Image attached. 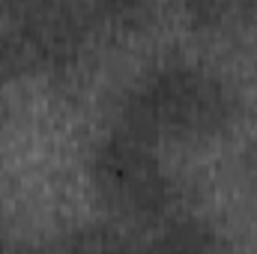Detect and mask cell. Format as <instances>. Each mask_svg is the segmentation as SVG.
<instances>
[{
  "label": "cell",
  "instance_id": "2",
  "mask_svg": "<svg viewBox=\"0 0 257 254\" xmlns=\"http://www.w3.org/2000/svg\"><path fill=\"white\" fill-rule=\"evenodd\" d=\"M87 168L99 203L117 218L156 224L171 212L174 183L153 144L114 126L93 144Z\"/></svg>",
  "mask_w": 257,
  "mask_h": 254
},
{
  "label": "cell",
  "instance_id": "3",
  "mask_svg": "<svg viewBox=\"0 0 257 254\" xmlns=\"http://www.w3.org/2000/svg\"><path fill=\"white\" fill-rule=\"evenodd\" d=\"M3 12L33 69H51V72L72 69L81 60L93 30L87 6L30 0V3H6Z\"/></svg>",
  "mask_w": 257,
  "mask_h": 254
},
{
  "label": "cell",
  "instance_id": "4",
  "mask_svg": "<svg viewBox=\"0 0 257 254\" xmlns=\"http://www.w3.org/2000/svg\"><path fill=\"white\" fill-rule=\"evenodd\" d=\"M144 254H224V242L215 227L197 215H174L168 218Z\"/></svg>",
  "mask_w": 257,
  "mask_h": 254
},
{
  "label": "cell",
  "instance_id": "5",
  "mask_svg": "<svg viewBox=\"0 0 257 254\" xmlns=\"http://www.w3.org/2000/svg\"><path fill=\"white\" fill-rule=\"evenodd\" d=\"M54 254H144V245H138L126 230L108 224V221H87L72 227L57 239L51 248Z\"/></svg>",
  "mask_w": 257,
  "mask_h": 254
},
{
  "label": "cell",
  "instance_id": "6",
  "mask_svg": "<svg viewBox=\"0 0 257 254\" xmlns=\"http://www.w3.org/2000/svg\"><path fill=\"white\" fill-rule=\"evenodd\" d=\"M24 72H33V66L27 60V54H24V48H21V42H18L3 6H0V84L18 78Z\"/></svg>",
  "mask_w": 257,
  "mask_h": 254
},
{
  "label": "cell",
  "instance_id": "7",
  "mask_svg": "<svg viewBox=\"0 0 257 254\" xmlns=\"http://www.w3.org/2000/svg\"><path fill=\"white\" fill-rule=\"evenodd\" d=\"M6 254H54L48 248H39V245H9Z\"/></svg>",
  "mask_w": 257,
  "mask_h": 254
},
{
  "label": "cell",
  "instance_id": "1",
  "mask_svg": "<svg viewBox=\"0 0 257 254\" xmlns=\"http://www.w3.org/2000/svg\"><path fill=\"white\" fill-rule=\"evenodd\" d=\"M233 117V96L227 84L197 63H171L147 69L120 96L117 129L159 141H206Z\"/></svg>",
  "mask_w": 257,
  "mask_h": 254
}]
</instances>
